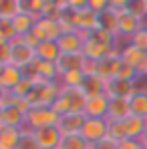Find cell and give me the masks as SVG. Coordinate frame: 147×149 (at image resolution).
<instances>
[{"instance_id":"32","label":"cell","mask_w":147,"mask_h":149,"mask_svg":"<svg viewBox=\"0 0 147 149\" xmlns=\"http://www.w3.org/2000/svg\"><path fill=\"white\" fill-rule=\"evenodd\" d=\"M18 149H40V145H38L36 139H34V131H32V129H28V127L22 129V137H20Z\"/></svg>"},{"instance_id":"25","label":"cell","mask_w":147,"mask_h":149,"mask_svg":"<svg viewBox=\"0 0 147 149\" xmlns=\"http://www.w3.org/2000/svg\"><path fill=\"white\" fill-rule=\"evenodd\" d=\"M83 93L87 97H95V95H103L105 93V81L97 77V74H85V81H83Z\"/></svg>"},{"instance_id":"8","label":"cell","mask_w":147,"mask_h":149,"mask_svg":"<svg viewBox=\"0 0 147 149\" xmlns=\"http://www.w3.org/2000/svg\"><path fill=\"white\" fill-rule=\"evenodd\" d=\"M139 83H133V81H123L119 77L115 79H109L105 81V95L109 99H115V97H123V99H131L137 91Z\"/></svg>"},{"instance_id":"29","label":"cell","mask_w":147,"mask_h":149,"mask_svg":"<svg viewBox=\"0 0 147 149\" xmlns=\"http://www.w3.org/2000/svg\"><path fill=\"white\" fill-rule=\"evenodd\" d=\"M117 14H119V12L107 8V10L99 16V20H101V28L107 30V32H111V34H115V36H119V34H117Z\"/></svg>"},{"instance_id":"11","label":"cell","mask_w":147,"mask_h":149,"mask_svg":"<svg viewBox=\"0 0 147 149\" xmlns=\"http://www.w3.org/2000/svg\"><path fill=\"white\" fill-rule=\"evenodd\" d=\"M22 79H24L22 69L14 65H0V91L2 93H12Z\"/></svg>"},{"instance_id":"14","label":"cell","mask_w":147,"mask_h":149,"mask_svg":"<svg viewBox=\"0 0 147 149\" xmlns=\"http://www.w3.org/2000/svg\"><path fill=\"white\" fill-rule=\"evenodd\" d=\"M0 127H14L24 129L26 127V115L18 111L12 105H0Z\"/></svg>"},{"instance_id":"6","label":"cell","mask_w":147,"mask_h":149,"mask_svg":"<svg viewBox=\"0 0 147 149\" xmlns=\"http://www.w3.org/2000/svg\"><path fill=\"white\" fill-rule=\"evenodd\" d=\"M121 49V47H119ZM119 49H115L109 56H105V58H101V61H95V74L101 77L103 81H109V79H115L119 71H121V52Z\"/></svg>"},{"instance_id":"10","label":"cell","mask_w":147,"mask_h":149,"mask_svg":"<svg viewBox=\"0 0 147 149\" xmlns=\"http://www.w3.org/2000/svg\"><path fill=\"white\" fill-rule=\"evenodd\" d=\"M36 63V50H32L30 47H26L20 38L12 40V56H10V65L18 67L24 71L26 67Z\"/></svg>"},{"instance_id":"5","label":"cell","mask_w":147,"mask_h":149,"mask_svg":"<svg viewBox=\"0 0 147 149\" xmlns=\"http://www.w3.org/2000/svg\"><path fill=\"white\" fill-rule=\"evenodd\" d=\"M121 61L125 65H129V67H133L139 77L143 79V74H145V69H147V52L145 50H141L139 47H135V45H131V42H121Z\"/></svg>"},{"instance_id":"18","label":"cell","mask_w":147,"mask_h":149,"mask_svg":"<svg viewBox=\"0 0 147 149\" xmlns=\"http://www.w3.org/2000/svg\"><path fill=\"white\" fill-rule=\"evenodd\" d=\"M127 117H131V101L123 99V97H115L109 103V115L107 121H125Z\"/></svg>"},{"instance_id":"13","label":"cell","mask_w":147,"mask_h":149,"mask_svg":"<svg viewBox=\"0 0 147 149\" xmlns=\"http://www.w3.org/2000/svg\"><path fill=\"white\" fill-rule=\"evenodd\" d=\"M34 139L40 149H59L63 141V131L59 127H45L34 131Z\"/></svg>"},{"instance_id":"31","label":"cell","mask_w":147,"mask_h":149,"mask_svg":"<svg viewBox=\"0 0 147 149\" xmlns=\"http://www.w3.org/2000/svg\"><path fill=\"white\" fill-rule=\"evenodd\" d=\"M127 10L135 14L137 18L145 20L147 18V0H127Z\"/></svg>"},{"instance_id":"1","label":"cell","mask_w":147,"mask_h":149,"mask_svg":"<svg viewBox=\"0 0 147 149\" xmlns=\"http://www.w3.org/2000/svg\"><path fill=\"white\" fill-rule=\"evenodd\" d=\"M61 91H63V85L59 81H42V79H36L34 89L30 91V95L26 99L30 101L32 107H36V105H49V107H52L54 101L59 99Z\"/></svg>"},{"instance_id":"4","label":"cell","mask_w":147,"mask_h":149,"mask_svg":"<svg viewBox=\"0 0 147 149\" xmlns=\"http://www.w3.org/2000/svg\"><path fill=\"white\" fill-rule=\"evenodd\" d=\"M141 28H143V20L137 18L135 14H131L127 8L117 14V34H119L121 42H129Z\"/></svg>"},{"instance_id":"2","label":"cell","mask_w":147,"mask_h":149,"mask_svg":"<svg viewBox=\"0 0 147 149\" xmlns=\"http://www.w3.org/2000/svg\"><path fill=\"white\" fill-rule=\"evenodd\" d=\"M85 103L87 95L83 93V89H67L63 87L59 99L54 101V111L59 115H69V113H83L85 111Z\"/></svg>"},{"instance_id":"34","label":"cell","mask_w":147,"mask_h":149,"mask_svg":"<svg viewBox=\"0 0 147 149\" xmlns=\"http://www.w3.org/2000/svg\"><path fill=\"white\" fill-rule=\"evenodd\" d=\"M117 77H119V79H123V81H133V83H139V81H141L139 73H137L133 67L125 65V63L121 65V71H119V74H117Z\"/></svg>"},{"instance_id":"30","label":"cell","mask_w":147,"mask_h":149,"mask_svg":"<svg viewBox=\"0 0 147 149\" xmlns=\"http://www.w3.org/2000/svg\"><path fill=\"white\" fill-rule=\"evenodd\" d=\"M0 40H6V42L16 40V30H14L12 18H0Z\"/></svg>"},{"instance_id":"16","label":"cell","mask_w":147,"mask_h":149,"mask_svg":"<svg viewBox=\"0 0 147 149\" xmlns=\"http://www.w3.org/2000/svg\"><path fill=\"white\" fill-rule=\"evenodd\" d=\"M85 54L83 52H71V54H61V58L56 61V69H59V77L71 71H83L85 69Z\"/></svg>"},{"instance_id":"23","label":"cell","mask_w":147,"mask_h":149,"mask_svg":"<svg viewBox=\"0 0 147 149\" xmlns=\"http://www.w3.org/2000/svg\"><path fill=\"white\" fill-rule=\"evenodd\" d=\"M20 137H22V129L0 127V149H18Z\"/></svg>"},{"instance_id":"3","label":"cell","mask_w":147,"mask_h":149,"mask_svg":"<svg viewBox=\"0 0 147 149\" xmlns=\"http://www.w3.org/2000/svg\"><path fill=\"white\" fill-rule=\"evenodd\" d=\"M59 123H61V115L54 111V107L49 105H36L26 113V127L32 131L45 127H59Z\"/></svg>"},{"instance_id":"19","label":"cell","mask_w":147,"mask_h":149,"mask_svg":"<svg viewBox=\"0 0 147 149\" xmlns=\"http://www.w3.org/2000/svg\"><path fill=\"white\" fill-rule=\"evenodd\" d=\"M85 121H87V115H85V113H69V115H61L59 129L63 131V135L81 133V129H83Z\"/></svg>"},{"instance_id":"39","label":"cell","mask_w":147,"mask_h":149,"mask_svg":"<svg viewBox=\"0 0 147 149\" xmlns=\"http://www.w3.org/2000/svg\"><path fill=\"white\" fill-rule=\"evenodd\" d=\"M141 143L147 147V127H145V131H143V135H141Z\"/></svg>"},{"instance_id":"27","label":"cell","mask_w":147,"mask_h":149,"mask_svg":"<svg viewBox=\"0 0 147 149\" xmlns=\"http://www.w3.org/2000/svg\"><path fill=\"white\" fill-rule=\"evenodd\" d=\"M59 149H91V143L81 133H73V135H63Z\"/></svg>"},{"instance_id":"36","label":"cell","mask_w":147,"mask_h":149,"mask_svg":"<svg viewBox=\"0 0 147 149\" xmlns=\"http://www.w3.org/2000/svg\"><path fill=\"white\" fill-rule=\"evenodd\" d=\"M20 40L24 42L26 47H30V49H32V50H36V49H38V47H40V42H42V40L38 38V34H36L34 30H30L28 34H24V36H22Z\"/></svg>"},{"instance_id":"35","label":"cell","mask_w":147,"mask_h":149,"mask_svg":"<svg viewBox=\"0 0 147 149\" xmlns=\"http://www.w3.org/2000/svg\"><path fill=\"white\" fill-rule=\"evenodd\" d=\"M129 42L135 45V47H139L141 50H145V52H147V28H145V26H143V28H141L131 40H129Z\"/></svg>"},{"instance_id":"38","label":"cell","mask_w":147,"mask_h":149,"mask_svg":"<svg viewBox=\"0 0 147 149\" xmlns=\"http://www.w3.org/2000/svg\"><path fill=\"white\" fill-rule=\"evenodd\" d=\"M91 149H117V141H113L111 137H105L103 141H97V143H93Z\"/></svg>"},{"instance_id":"24","label":"cell","mask_w":147,"mask_h":149,"mask_svg":"<svg viewBox=\"0 0 147 149\" xmlns=\"http://www.w3.org/2000/svg\"><path fill=\"white\" fill-rule=\"evenodd\" d=\"M14 20V30H16V38H22L24 34H28L30 30H34V26H36V18L32 16V14H28V12H20L16 18H12Z\"/></svg>"},{"instance_id":"21","label":"cell","mask_w":147,"mask_h":149,"mask_svg":"<svg viewBox=\"0 0 147 149\" xmlns=\"http://www.w3.org/2000/svg\"><path fill=\"white\" fill-rule=\"evenodd\" d=\"M61 49H59V45L54 42V40H42L40 42V47L36 49V58L38 61H45V63H54L56 65V61L61 58Z\"/></svg>"},{"instance_id":"15","label":"cell","mask_w":147,"mask_h":149,"mask_svg":"<svg viewBox=\"0 0 147 149\" xmlns=\"http://www.w3.org/2000/svg\"><path fill=\"white\" fill-rule=\"evenodd\" d=\"M34 32L38 34L40 40H54V42L63 36V28L59 24V20H50V18H38Z\"/></svg>"},{"instance_id":"9","label":"cell","mask_w":147,"mask_h":149,"mask_svg":"<svg viewBox=\"0 0 147 149\" xmlns=\"http://www.w3.org/2000/svg\"><path fill=\"white\" fill-rule=\"evenodd\" d=\"M81 135L93 145L97 141H103L107 135H109V121L107 119H93V117H87V121L81 129Z\"/></svg>"},{"instance_id":"12","label":"cell","mask_w":147,"mask_h":149,"mask_svg":"<svg viewBox=\"0 0 147 149\" xmlns=\"http://www.w3.org/2000/svg\"><path fill=\"white\" fill-rule=\"evenodd\" d=\"M109 103H111V99L105 93L103 95H95V97H87L83 113L87 117H93V119H107V115H109Z\"/></svg>"},{"instance_id":"17","label":"cell","mask_w":147,"mask_h":149,"mask_svg":"<svg viewBox=\"0 0 147 149\" xmlns=\"http://www.w3.org/2000/svg\"><path fill=\"white\" fill-rule=\"evenodd\" d=\"M59 49L63 54H71V52H83L85 47V36L81 32H67L56 40Z\"/></svg>"},{"instance_id":"22","label":"cell","mask_w":147,"mask_h":149,"mask_svg":"<svg viewBox=\"0 0 147 149\" xmlns=\"http://www.w3.org/2000/svg\"><path fill=\"white\" fill-rule=\"evenodd\" d=\"M129 101H131V115L147 119V87H137L135 95Z\"/></svg>"},{"instance_id":"37","label":"cell","mask_w":147,"mask_h":149,"mask_svg":"<svg viewBox=\"0 0 147 149\" xmlns=\"http://www.w3.org/2000/svg\"><path fill=\"white\" fill-rule=\"evenodd\" d=\"M117 149H145L141 139H121L117 141Z\"/></svg>"},{"instance_id":"40","label":"cell","mask_w":147,"mask_h":149,"mask_svg":"<svg viewBox=\"0 0 147 149\" xmlns=\"http://www.w3.org/2000/svg\"><path fill=\"white\" fill-rule=\"evenodd\" d=\"M143 26H145V28H147V18H145V20H143Z\"/></svg>"},{"instance_id":"41","label":"cell","mask_w":147,"mask_h":149,"mask_svg":"<svg viewBox=\"0 0 147 149\" xmlns=\"http://www.w3.org/2000/svg\"><path fill=\"white\" fill-rule=\"evenodd\" d=\"M145 149H147V147H145Z\"/></svg>"},{"instance_id":"7","label":"cell","mask_w":147,"mask_h":149,"mask_svg":"<svg viewBox=\"0 0 147 149\" xmlns=\"http://www.w3.org/2000/svg\"><path fill=\"white\" fill-rule=\"evenodd\" d=\"M99 16L91 6L83 8V10H77V12H71V18H73V24L79 32H95L101 28V20Z\"/></svg>"},{"instance_id":"28","label":"cell","mask_w":147,"mask_h":149,"mask_svg":"<svg viewBox=\"0 0 147 149\" xmlns=\"http://www.w3.org/2000/svg\"><path fill=\"white\" fill-rule=\"evenodd\" d=\"M83 81H85V71H71L59 77V83L67 89H81Z\"/></svg>"},{"instance_id":"33","label":"cell","mask_w":147,"mask_h":149,"mask_svg":"<svg viewBox=\"0 0 147 149\" xmlns=\"http://www.w3.org/2000/svg\"><path fill=\"white\" fill-rule=\"evenodd\" d=\"M42 8H45V0H24V12L32 14L36 20L42 16Z\"/></svg>"},{"instance_id":"26","label":"cell","mask_w":147,"mask_h":149,"mask_svg":"<svg viewBox=\"0 0 147 149\" xmlns=\"http://www.w3.org/2000/svg\"><path fill=\"white\" fill-rule=\"evenodd\" d=\"M24 12V0H2L0 2V18H16Z\"/></svg>"},{"instance_id":"20","label":"cell","mask_w":147,"mask_h":149,"mask_svg":"<svg viewBox=\"0 0 147 149\" xmlns=\"http://www.w3.org/2000/svg\"><path fill=\"white\" fill-rule=\"evenodd\" d=\"M145 127H147V119L135 117V115H131L125 121H121V129H123L125 139H141Z\"/></svg>"}]
</instances>
